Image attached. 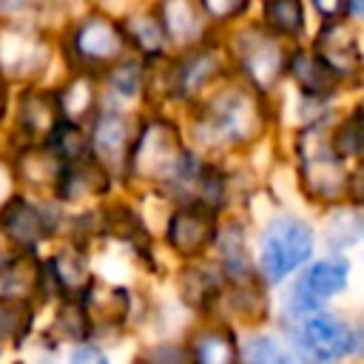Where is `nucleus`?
Segmentation results:
<instances>
[{
  "label": "nucleus",
  "mask_w": 364,
  "mask_h": 364,
  "mask_svg": "<svg viewBox=\"0 0 364 364\" xmlns=\"http://www.w3.org/2000/svg\"><path fill=\"white\" fill-rule=\"evenodd\" d=\"M310 9L321 17V23L347 20V0H310Z\"/></svg>",
  "instance_id": "c85d7f7f"
},
{
  "label": "nucleus",
  "mask_w": 364,
  "mask_h": 364,
  "mask_svg": "<svg viewBox=\"0 0 364 364\" xmlns=\"http://www.w3.org/2000/svg\"><path fill=\"white\" fill-rule=\"evenodd\" d=\"M347 202H355L358 208H364V165L350 173V196H347Z\"/></svg>",
  "instance_id": "7c9ffc66"
},
{
  "label": "nucleus",
  "mask_w": 364,
  "mask_h": 364,
  "mask_svg": "<svg viewBox=\"0 0 364 364\" xmlns=\"http://www.w3.org/2000/svg\"><path fill=\"white\" fill-rule=\"evenodd\" d=\"M191 364H239V336L225 321H208L188 338Z\"/></svg>",
  "instance_id": "aec40b11"
},
{
  "label": "nucleus",
  "mask_w": 364,
  "mask_h": 364,
  "mask_svg": "<svg viewBox=\"0 0 364 364\" xmlns=\"http://www.w3.org/2000/svg\"><path fill=\"white\" fill-rule=\"evenodd\" d=\"M239 364H299L290 344L276 333L253 330L239 338Z\"/></svg>",
  "instance_id": "b1692460"
},
{
  "label": "nucleus",
  "mask_w": 364,
  "mask_h": 364,
  "mask_svg": "<svg viewBox=\"0 0 364 364\" xmlns=\"http://www.w3.org/2000/svg\"><path fill=\"white\" fill-rule=\"evenodd\" d=\"M119 26H122L128 48L136 51L142 63L154 65V63H162L171 57V43H168V34H165L162 20L154 6L128 9L119 17Z\"/></svg>",
  "instance_id": "dca6fc26"
},
{
  "label": "nucleus",
  "mask_w": 364,
  "mask_h": 364,
  "mask_svg": "<svg viewBox=\"0 0 364 364\" xmlns=\"http://www.w3.org/2000/svg\"><path fill=\"white\" fill-rule=\"evenodd\" d=\"M267 100L247 82L222 80L193 102L191 136L196 151H236L253 145L267 125Z\"/></svg>",
  "instance_id": "f257e3e1"
},
{
  "label": "nucleus",
  "mask_w": 364,
  "mask_h": 364,
  "mask_svg": "<svg viewBox=\"0 0 364 364\" xmlns=\"http://www.w3.org/2000/svg\"><path fill=\"white\" fill-rule=\"evenodd\" d=\"M287 344L299 364H341L355 355V321L321 310L287 324Z\"/></svg>",
  "instance_id": "0eeeda50"
},
{
  "label": "nucleus",
  "mask_w": 364,
  "mask_h": 364,
  "mask_svg": "<svg viewBox=\"0 0 364 364\" xmlns=\"http://www.w3.org/2000/svg\"><path fill=\"white\" fill-rule=\"evenodd\" d=\"M222 48L228 63H233L236 77L262 97H267L287 77L290 46L273 37L267 28H262L259 20L236 26L230 37L222 43Z\"/></svg>",
  "instance_id": "7ed1b4c3"
},
{
  "label": "nucleus",
  "mask_w": 364,
  "mask_h": 364,
  "mask_svg": "<svg viewBox=\"0 0 364 364\" xmlns=\"http://www.w3.org/2000/svg\"><path fill=\"white\" fill-rule=\"evenodd\" d=\"M131 364H191V358H188L185 344L162 341V344H154V347L142 350Z\"/></svg>",
  "instance_id": "bb28decb"
},
{
  "label": "nucleus",
  "mask_w": 364,
  "mask_h": 364,
  "mask_svg": "<svg viewBox=\"0 0 364 364\" xmlns=\"http://www.w3.org/2000/svg\"><path fill=\"white\" fill-rule=\"evenodd\" d=\"M154 9L162 20L171 51L173 48L188 51V48H196L202 43H210V37H208L210 23L205 20L199 0H156Z\"/></svg>",
  "instance_id": "2eb2a0df"
},
{
  "label": "nucleus",
  "mask_w": 364,
  "mask_h": 364,
  "mask_svg": "<svg viewBox=\"0 0 364 364\" xmlns=\"http://www.w3.org/2000/svg\"><path fill=\"white\" fill-rule=\"evenodd\" d=\"M85 134H88V156L111 179L125 182L128 156H131V145H134V134H136L134 117L128 111L100 105V111L88 119Z\"/></svg>",
  "instance_id": "9b49d317"
},
{
  "label": "nucleus",
  "mask_w": 364,
  "mask_h": 364,
  "mask_svg": "<svg viewBox=\"0 0 364 364\" xmlns=\"http://www.w3.org/2000/svg\"><path fill=\"white\" fill-rule=\"evenodd\" d=\"M11 185H14V173H11V162H6V159H0V208H3V202L14 193L11 191Z\"/></svg>",
  "instance_id": "2f4dec72"
},
{
  "label": "nucleus",
  "mask_w": 364,
  "mask_h": 364,
  "mask_svg": "<svg viewBox=\"0 0 364 364\" xmlns=\"http://www.w3.org/2000/svg\"><path fill=\"white\" fill-rule=\"evenodd\" d=\"M37 6H40V0H0V20H11V17L20 20V14H26Z\"/></svg>",
  "instance_id": "c756f323"
},
{
  "label": "nucleus",
  "mask_w": 364,
  "mask_h": 364,
  "mask_svg": "<svg viewBox=\"0 0 364 364\" xmlns=\"http://www.w3.org/2000/svg\"><path fill=\"white\" fill-rule=\"evenodd\" d=\"M313 253L316 228L307 219L296 213L270 216L256 236V276L264 287H279L307 267Z\"/></svg>",
  "instance_id": "f03ea898"
},
{
  "label": "nucleus",
  "mask_w": 364,
  "mask_h": 364,
  "mask_svg": "<svg viewBox=\"0 0 364 364\" xmlns=\"http://www.w3.org/2000/svg\"><path fill=\"white\" fill-rule=\"evenodd\" d=\"M46 282V264H37L34 253H11L0 267V301L31 307Z\"/></svg>",
  "instance_id": "a211bd4d"
},
{
  "label": "nucleus",
  "mask_w": 364,
  "mask_h": 364,
  "mask_svg": "<svg viewBox=\"0 0 364 364\" xmlns=\"http://www.w3.org/2000/svg\"><path fill=\"white\" fill-rule=\"evenodd\" d=\"M60 230V208L14 191L0 208V236L11 253H34Z\"/></svg>",
  "instance_id": "9d476101"
},
{
  "label": "nucleus",
  "mask_w": 364,
  "mask_h": 364,
  "mask_svg": "<svg viewBox=\"0 0 364 364\" xmlns=\"http://www.w3.org/2000/svg\"><path fill=\"white\" fill-rule=\"evenodd\" d=\"M60 122V111H57V100H54V88H43V85H26L20 91V100L14 105V134L23 139V145H34L43 142L54 125Z\"/></svg>",
  "instance_id": "4468645a"
},
{
  "label": "nucleus",
  "mask_w": 364,
  "mask_h": 364,
  "mask_svg": "<svg viewBox=\"0 0 364 364\" xmlns=\"http://www.w3.org/2000/svg\"><path fill=\"white\" fill-rule=\"evenodd\" d=\"M165 71V97L176 102H196L205 91H210L216 82L225 80L228 57L225 48L210 43H202L196 48H188L176 57H168L159 63Z\"/></svg>",
  "instance_id": "6e6552de"
},
{
  "label": "nucleus",
  "mask_w": 364,
  "mask_h": 364,
  "mask_svg": "<svg viewBox=\"0 0 364 364\" xmlns=\"http://www.w3.org/2000/svg\"><path fill=\"white\" fill-rule=\"evenodd\" d=\"M287 77L299 85L301 97L304 100H318V102H327L330 94L338 91V80L330 74V68L310 51V48H290V57H287Z\"/></svg>",
  "instance_id": "412c9836"
},
{
  "label": "nucleus",
  "mask_w": 364,
  "mask_h": 364,
  "mask_svg": "<svg viewBox=\"0 0 364 364\" xmlns=\"http://www.w3.org/2000/svg\"><path fill=\"white\" fill-rule=\"evenodd\" d=\"M296 159H299V176L304 196L321 205H341L350 196V173L344 159L333 151L330 142V125L327 119L310 122L301 128L296 142Z\"/></svg>",
  "instance_id": "20e7f679"
},
{
  "label": "nucleus",
  "mask_w": 364,
  "mask_h": 364,
  "mask_svg": "<svg viewBox=\"0 0 364 364\" xmlns=\"http://www.w3.org/2000/svg\"><path fill=\"white\" fill-rule=\"evenodd\" d=\"M65 60L80 74H102L131 54L119 17L108 11H82L71 20L63 37Z\"/></svg>",
  "instance_id": "39448f33"
},
{
  "label": "nucleus",
  "mask_w": 364,
  "mask_h": 364,
  "mask_svg": "<svg viewBox=\"0 0 364 364\" xmlns=\"http://www.w3.org/2000/svg\"><path fill=\"white\" fill-rule=\"evenodd\" d=\"M51 65L48 37L23 20H0V80L6 85H37Z\"/></svg>",
  "instance_id": "1a4fd4ad"
},
{
  "label": "nucleus",
  "mask_w": 364,
  "mask_h": 364,
  "mask_svg": "<svg viewBox=\"0 0 364 364\" xmlns=\"http://www.w3.org/2000/svg\"><path fill=\"white\" fill-rule=\"evenodd\" d=\"M46 279L54 284V290L63 299H82L88 293L91 267H88V256L80 247V242H65L48 256Z\"/></svg>",
  "instance_id": "f3484780"
},
{
  "label": "nucleus",
  "mask_w": 364,
  "mask_h": 364,
  "mask_svg": "<svg viewBox=\"0 0 364 364\" xmlns=\"http://www.w3.org/2000/svg\"><path fill=\"white\" fill-rule=\"evenodd\" d=\"M199 9L210 26H239L250 11V0H199Z\"/></svg>",
  "instance_id": "a878e982"
},
{
  "label": "nucleus",
  "mask_w": 364,
  "mask_h": 364,
  "mask_svg": "<svg viewBox=\"0 0 364 364\" xmlns=\"http://www.w3.org/2000/svg\"><path fill=\"white\" fill-rule=\"evenodd\" d=\"M54 100L60 119L74 122V125H88V119L100 111L102 94H100V80L94 74H80L74 71L65 77L60 85H54Z\"/></svg>",
  "instance_id": "6ab92c4d"
},
{
  "label": "nucleus",
  "mask_w": 364,
  "mask_h": 364,
  "mask_svg": "<svg viewBox=\"0 0 364 364\" xmlns=\"http://www.w3.org/2000/svg\"><path fill=\"white\" fill-rule=\"evenodd\" d=\"M65 364H111V355H108L100 344L80 341V344H74V350L68 353Z\"/></svg>",
  "instance_id": "cd10ccee"
},
{
  "label": "nucleus",
  "mask_w": 364,
  "mask_h": 364,
  "mask_svg": "<svg viewBox=\"0 0 364 364\" xmlns=\"http://www.w3.org/2000/svg\"><path fill=\"white\" fill-rule=\"evenodd\" d=\"M6 82L0 80V125H3V119H6V114H9V94H6Z\"/></svg>",
  "instance_id": "72a5a7b5"
},
{
  "label": "nucleus",
  "mask_w": 364,
  "mask_h": 364,
  "mask_svg": "<svg viewBox=\"0 0 364 364\" xmlns=\"http://www.w3.org/2000/svg\"><path fill=\"white\" fill-rule=\"evenodd\" d=\"M310 51L330 68V74L338 82L355 80L364 71V54L358 46L355 31L347 26V20L338 23H321L318 34L310 43Z\"/></svg>",
  "instance_id": "ddd939ff"
},
{
  "label": "nucleus",
  "mask_w": 364,
  "mask_h": 364,
  "mask_svg": "<svg viewBox=\"0 0 364 364\" xmlns=\"http://www.w3.org/2000/svg\"><path fill=\"white\" fill-rule=\"evenodd\" d=\"M259 26L267 28L273 37L284 40L287 46L304 37L307 28V11L304 0H262V17Z\"/></svg>",
  "instance_id": "4be33fe9"
},
{
  "label": "nucleus",
  "mask_w": 364,
  "mask_h": 364,
  "mask_svg": "<svg viewBox=\"0 0 364 364\" xmlns=\"http://www.w3.org/2000/svg\"><path fill=\"white\" fill-rule=\"evenodd\" d=\"M364 239V208L358 205H333L324 219V245L333 253H341Z\"/></svg>",
  "instance_id": "5701e85b"
},
{
  "label": "nucleus",
  "mask_w": 364,
  "mask_h": 364,
  "mask_svg": "<svg viewBox=\"0 0 364 364\" xmlns=\"http://www.w3.org/2000/svg\"><path fill=\"white\" fill-rule=\"evenodd\" d=\"M219 230V210L199 202H179L165 222V242L182 259H202Z\"/></svg>",
  "instance_id": "f8f14e48"
},
{
  "label": "nucleus",
  "mask_w": 364,
  "mask_h": 364,
  "mask_svg": "<svg viewBox=\"0 0 364 364\" xmlns=\"http://www.w3.org/2000/svg\"><path fill=\"white\" fill-rule=\"evenodd\" d=\"M350 262L344 256H327V259H313L307 267H301L293 282L282 293V321L296 324L313 313L327 310L324 304L341 296L350 284Z\"/></svg>",
  "instance_id": "423d86ee"
},
{
  "label": "nucleus",
  "mask_w": 364,
  "mask_h": 364,
  "mask_svg": "<svg viewBox=\"0 0 364 364\" xmlns=\"http://www.w3.org/2000/svg\"><path fill=\"white\" fill-rule=\"evenodd\" d=\"M347 17L350 20H364V0H347Z\"/></svg>",
  "instance_id": "473e14b6"
},
{
  "label": "nucleus",
  "mask_w": 364,
  "mask_h": 364,
  "mask_svg": "<svg viewBox=\"0 0 364 364\" xmlns=\"http://www.w3.org/2000/svg\"><path fill=\"white\" fill-rule=\"evenodd\" d=\"M34 307L26 304H11V301H0V347L3 344H17L28 327H31V313Z\"/></svg>",
  "instance_id": "393cba45"
}]
</instances>
